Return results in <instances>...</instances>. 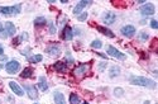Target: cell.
Wrapping results in <instances>:
<instances>
[{
  "label": "cell",
  "mask_w": 158,
  "mask_h": 104,
  "mask_svg": "<svg viewBox=\"0 0 158 104\" xmlns=\"http://www.w3.org/2000/svg\"><path fill=\"white\" fill-rule=\"evenodd\" d=\"M129 81H130V84H133V85H140V86L149 88V89H156L157 88V84H156L154 80H151V79H147V77H143V76H135V75H132V76H129Z\"/></svg>",
  "instance_id": "6da1fadb"
},
{
  "label": "cell",
  "mask_w": 158,
  "mask_h": 104,
  "mask_svg": "<svg viewBox=\"0 0 158 104\" xmlns=\"http://www.w3.org/2000/svg\"><path fill=\"white\" fill-rule=\"evenodd\" d=\"M90 70H91V64H80L74 69L72 75L76 79H82L84 76H86L90 72Z\"/></svg>",
  "instance_id": "7a4b0ae2"
},
{
  "label": "cell",
  "mask_w": 158,
  "mask_h": 104,
  "mask_svg": "<svg viewBox=\"0 0 158 104\" xmlns=\"http://www.w3.org/2000/svg\"><path fill=\"white\" fill-rule=\"evenodd\" d=\"M22 10V5L16 4L14 6H0V14L3 15H15L19 14Z\"/></svg>",
  "instance_id": "3957f363"
},
{
  "label": "cell",
  "mask_w": 158,
  "mask_h": 104,
  "mask_svg": "<svg viewBox=\"0 0 158 104\" xmlns=\"http://www.w3.org/2000/svg\"><path fill=\"white\" fill-rule=\"evenodd\" d=\"M19 69H20V64L16 60H11L5 65V70L8 74H15L19 71Z\"/></svg>",
  "instance_id": "277c9868"
},
{
  "label": "cell",
  "mask_w": 158,
  "mask_h": 104,
  "mask_svg": "<svg viewBox=\"0 0 158 104\" xmlns=\"http://www.w3.org/2000/svg\"><path fill=\"white\" fill-rule=\"evenodd\" d=\"M140 13H142V15H144V16L153 15L156 13V8L152 3H147L146 5H143L142 8H140Z\"/></svg>",
  "instance_id": "5b68a950"
},
{
  "label": "cell",
  "mask_w": 158,
  "mask_h": 104,
  "mask_svg": "<svg viewBox=\"0 0 158 104\" xmlns=\"http://www.w3.org/2000/svg\"><path fill=\"white\" fill-rule=\"evenodd\" d=\"M106 51H108V53L110 56L115 57V59L118 60H125V55L124 53H122L120 51H118L115 47H113V46H108V48H106Z\"/></svg>",
  "instance_id": "8992f818"
},
{
  "label": "cell",
  "mask_w": 158,
  "mask_h": 104,
  "mask_svg": "<svg viewBox=\"0 0 158 104\" xmlns=\"http://www.w3.org/2000/svg\"><path fill=\"white\" fill-rule=\"evenodd\" d=\"M115 20H117V15L112 11H106V13L102 15V22H104L106 26H109V24H113Z\"/></svg>",
  "instance_id": "52a82bcc"
},
{
  "label": "cell",
  "mask_w": 158,
  "mask_h": 104,
  "mask_svg": "<svg viewBox=\"0 0 158 104\" xmlns=\"http://www.w3.org/2000/svg\"><path fill=\"white\" fill-rule=\"evenodd\" d=\"M120 33L123 36L128 37V38H130V37H133L135 34V28L133 26H124L120 29Z\"/></svg>",
  "instance_id": "ba28073f"
},
{
  "label": "cell",
  "mask_w": 158,
  "mask_h": 104,
  "mask_svg": "<svg viewBox=\"0 0 158 104\" xmlns=\"http://www.w3.org/2000/svg\"><path fill=\"white\" fill-rule=\"evenodd\" d=\"M92 1H87V0H82V1H80L77 5H76L75 8H74V14H76V15H80V13L82 11V9H85L87 5H90Z\"/></svg>",
  "instance_id": "9c48e42d"
},
{
  "label": "cell",
  "mask_w": 158,
  "mask_h": 104,
  "mask_svg": "<svg viewBox=\"0 0 158 104\" xmlns=\"http://www.w3.org/2000/svg\"><path fill=\"white\" fill-rule=\"evenodd\" d=\"M46 52L48 53L49 56H58L59 53H61V48H59V46H57V44H49L48 47L46 48Z\"/></svg>",
  "instance_id": "30bf717a"
},
{
  "label": "cell",
  "mask_w": 158,
  "mask_h": 104,
  "mask_svg": "<svg viewBox=\"0 0 158 104\" xmlns=\"http://www.w3.org/2000/svg\"><path fill=\"white\" fill-rule=\"evenodd\" d=\"M24 89L27 90V94L31 99H37L38 98V93H37V88L34 85H24Z\"/></svg>",
  "instance_id": "8fae6325"
},
{
  "label": "cell",
  "mask_w": 158,
  "mask_h": 104,
  "mask_svg": "<svg viewBox=\"0 0 158 104\" xmlns=\"http://www.w3.org/2000/svg\"><path fill=\"white\" fill-rule=\"evenodd\" d=\"M62 38L65 39V41H71L72 38H74V31H72L68 26H66L65 28H63V31H62Z\"/></svg>",
  "instance_id": "7c38bea8"
},
{
  "label": "cell",
  "mask_w": 158,
  "mask_h": 104,
  "mask_svg": "<svg viewBox=\"0 0 158 104\" xmlns=\"http://www.w3.org/2000/svg\"><path fill=\"white\" fill-rule=\"evenodd\" d=\"M9 86H10V89H11L13 91H14V94L19 95V97H22V95H24V91H23V89L19 86L18 82H15V81H10V82H9Z\"/></svg>",
  "instance_id": "4fadbf2b"
},
{
  "label": "cell",
  "mask_w": 158,
  "mask_h": 104,
  "mask_svg": "<svg viewBox=\"0 0 158 104\" xmlns=\"http://www.w3.org/2000/svg\"><path fill=\"white\" fill-rule=\"evenodd\" d=\"M53 69L56 70L57 72H66L67 71V65L62 61H57V62H54Z\"/></svg>",
  "instance_id": "5bb4252c"
},
{
  "label": "cell",
  "mask_w": 158,
  "mask_h": 104,
  "mask_svg": "<svg viewBox=\"0 0 158 104\" xmlns=\"http://www.w3.org/2000/svg\"><path fill=\"white\" fill-rule=\"evenodd\" d=\"M5 32L8 36H14L16 33V28L11 22H6L5 23Z\"/></svg>",
  "instance_id": "9a60e30c"
},
{
  "label": "cell",
  "mask_w": 158,
  "mask_h": 104,
  "mask_svg": "<svg viewBox=\"0 0 158 104\" xmlns=\"http://www.w3.org/2000/svg\"><path fill=\"white\" fill-rule=\"evenodd\" d=\"M53 98H54V103L56 104H66L65 97H63V94L59 93V91H54Z\"/></svg>",
  "instance_id": "2e32d148"
},
{
  "label": "cell",
  "mask_w": 158,
  "mask_h": 104,
  "mask_svg": "<svg viewBox=\"0 0 158 104\" xmlns=\"http://www.w3.org/2000/svg\"><path fill=\"white\" fill-rule=\"evenodd\" d=\"M97 31H99L100 33H102L104 36H108L109 38H114V37H115L114 33L110 29H108V28H105V27H97Z\"/></svg>",
  "instance_id": "e0dca14e"
},
{
  "label": "cell",
  "mask_w": 158,
  "mask_h": 104,
  "mask_svg": "<svg viewBox=\"0 0 158 104\" xmlns=\"http://www.w3.org/2000/svg\"><path fill=\"white\" fill-rule=\"evenodd\" d=\"M38 86H39V89L42 91H46L47 89H48V84H47V80L44 76H41L39 77V82H38Z\"/></svg>",
  "instance_id": "ac0fdd59"
},
{
  "label": "cell",
  "mask_w": 158,
  "mask_h": 104,
  "mask_svg": "<svg viewBox=\"0 0 158 104\" xmlns=\"http://www.w3.org/2000/svg\"><path fill=\"white\" fill-rule=\"evenodd\" d=\"M47 24V19L44 16H38V18L34 19V26L36 27H43Z\"/></svg>",
  "instance_id": "d6986e66"
},
{
  "label": "cell",
  "mask_w": 158,
  "mask_h": 104,
  "mask_svg": "<svg viewBox=\"0 0 158 104\" xmlns=\"http://www.w3.org/2000/svg\"><path fill=\"white\" fill-rule=\"evenodd\" d=\"M32 76H33V69H31V67L24 69L22 71V74H20V77H23V79H29Z\"/></svg>",
  "instance_id": "ffe728a7"
},
{
  "label": "cell",
  "mask_w": 158,
  "mask_h": 104,
  "mask_svg": "<svg viewBox=\"0 0 158 104\" xmlns=\"http://www.w3.org/2000/svg\"><path fill=\"white\" fill-rule=\"evenodd\" d=\"M119 72H120V69H119L118 66H112V67H110V71H109V76L115 77L119 75Z\"/></svg>",
  "instance_id": "44dd1931"
},
{
  "label": "cell",
  "mask_w": 158,
  "mask_h": 104,
  "mask_svg": "<svg viewBox=\"0 0 158 104\" xmlns=\"http://www.w3.org/2000/svg\"><path fill=\"white\" fill-rule=\"evenodd\" d=\"M80 97L77 94H75V93H72L70 95V104H80Z\"/></svg>",
  "instance_id": "7402d4cb"
},
{
  "label": "cell",
  "mask_w": 158,
  "mask_h": 104,
  "mask_svg": "<svg viewBox=\"0 0 158 104\" xmlns=\"http://www.w3.org/2000/svg\"><path fill=\"white\" fill-rule=\"evenodd\" d=\"M42 59H43V57H42V55H34V56H32V57H29V62H31V64H37V62H41L42 61Z\"/></svg>",
  "instance_id": "603a6c76"
},
{
  "label": "cell",
  "mask_w": 158,
  "mask_h": 104,
  "mask_svg": "<svg viewBox=\"0 0 158 104\" xmlns=\"http://www.w3.org/2000/svg\"><path fill=\"white\" fill-rule=\"evenodd\" d=\"M91 47H92V48H101V47H102L101 41H100V39H95V41H92Z\"/></svg>",
  "instance_id": "cb8c5ba5"
},
{
  "label": "cell",
  "mask_w": 158,
  "mask_h": 104,
  "mask_svg": "<svg viewBox=\"0 0 158 104\" xmlns=\"http://www.w3.org/2000/svg\"><path fill=\"white\" fill-rule=\"evenodd\" d=\"M138 39L139 41H147L148 39V33L147 32H140L138 34Z\"/></svg>",
  "instance_id": "d4e9b609"
},
{
  "label": "cell",
  "mask_w": 158,
  "mask_h": 104,
  "mask_svg": "<svg viewBox=\"0 0 158 104\" xmlns=\"http://www.w3.org/2000/svg\"><path fill=\"white\" fill-rule=\"evenodd\" d=\"M77 19L80 20V22H84V20H86V19H87V13H82V14L77 15Z\"/></svg>",
  "instance_id": "484cf974"
},
{
  "label": "cell",
  "mask_w": 158,
  "mask_h": 104,
  "mask_svg": "<svg viewBox=\"0 0 158 104\" xmlns=\"http://www.w3.org/2000/svg\"><path fill=\"white\" fill-rule=\"evenodd\" d=\"M124 93V90L120 89V88H117V89H114V94L117 95V97H120V95Z\"/></svg>",
  "instance_id": "4316f807"
},
{
  "label": "cell",
  "mask_w": 158,
  "mask_h": 104,
  "mask_svg": "<svg viewBox=\"0 0 158 104\" xmlns=\"http://www.w3.org/2000/svg\"><path fill=\"white\" fill-rule=\"evenodd\" d=\"M49 33H51V34H54V33H56V27H54V23H49Z\"/></svg>",
  "instance_id": "83f0119b"
},
{
  "label": "cell",
  "mask_w": 158,
  "mask_h": 104,
  "mask_svg": "<svg viewBox=\"0 0 158 104\" xmlns=\"http://www.w3.org/2000/svg\"><path fill=\"white\" fill-rule=\"evenodd\" d=\"M151 27L153 28V29H157V28H158V22H157L156 19H153L152 22H151Z\"/></svg>",
  "instance_id": "f1b7e54d"
},
{
  "label": "cell",
  "mask_w": 158,
  "mask_h": 104,
  "mask_svg": "<svg viewBox=\"0 0 158 104\" xmlns=\"http://www.w3.org/2000/svg\"><path fill=\"white\" fill-rule=\"evenodd\" d=\"M106 65H108L106 62H101V64L99 65V70H100V71H104V69L106 67Z\"/></svg>",
  "instance_id": "f546056e"
},
{
  "label": "cell",
  "mask_w": 158,
  "mask_h": 104,
  "mask_svg": "<svg viewBox=\"0 0 158 104\" xmlns=\"http://www.w3.org/2000/svg\"><path fill=\"white\" fill-rule=\"evenodd\" d=\"M3 53H4V48H3V46H1V44H0V56H1V55H3Z\"/></svg>",
  "instance_id": "4dcf8cb0"
},
{
  "label": "cell",
  "mask_w": 158,
  "mask_h": 104,
  "mask_svg": "<svg viewBox=\"0 0 158 104\" xmlns=\"http://www.w3.org/2000/svg\"><path fill=\"white\" fill-rule=\"evenodd\" d=\"M0 60H1V61H4V60H6V57L1 55V56H0Z\"/></svg>",
  "instance_id": "1f68e13d"
},
{
  "label": "cell",
  "mask_w": 158,
  "mask_h": 104,
  "mask_svg": "<svg viewBox=\"0 0 158 104\" xmlns=\"http://www.w3.org/2000/svg\"><path fill=\"white\" fill-rule=\"evenodd\" d=\"M1 32H3V24L0 23V33H1Z\"/></svg>",
  "instance_id": "d6a6232c"
},
{
  "label": "cell",
  "mask_w": 158,
  "mask_h": 104,
  "mask_svg": "<svg viewBox=\"0 0 158 104\" xmlns=\"http://www.w3.org/2000/svg\"><path fill=\"white\" fill-rule=\"evenodd\" d=\"M144 104H149V102H148V100H147V102H144Z\"/></svg>",
  "instance_id": "836d02e7"
},
{
  "label": "cell",
  "mask_w": 158,
  "mask_h": 104,
  "mask_svg": "<svg viewBox=\"0 0 158 104\" xmlns=\"http://www.w3.org/2000/svg\"><path fill=\"white\" fill-rule=\"evenodd\" d=\"M82 104H89V103H87V102H84V103H82Z\"/></svg>",
  "instance_id": "e575fe53"
},
{
  "label": "cell",
  "mask_w": 158,
  "mask_h": 104,
  "mask_svg": "<svg viewBox=\"0 0 158 104\" xmlns=\"http://www.w3.org/2000/svg\"><path fill=\"white\" fill-rule=\"evenodd\" d=\"M0 67H1V66H0Z\"/></svg>",
  "instance_id": "d590c367"
}]
</instances>
